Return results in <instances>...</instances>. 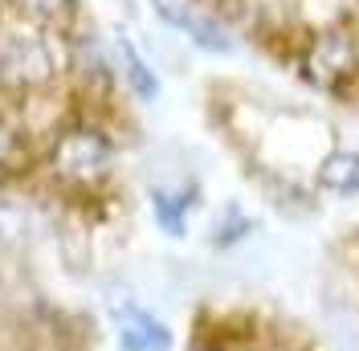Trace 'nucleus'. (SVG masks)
I'll return each mask as SVG.
<instances>
[{"mask_svg": "<svg viewBox=\"0 0 359 351\" xmlns=\"http://www.w3.org/2000/svg\"><path fill=\"white\" fill-rule=\"evenodd\" d=\"M298 74L331 98H359V37L323 29L298 53Z\"/></svg>", "mask_w": 359, "mask_h": 351, "instance_id": "f03ea898", "label": "nucleus"}, {"mask_svg": "<svg viewBox=\"0 0 359 351\" xmlns=\"http://www.w3.org/2000/svg\"><path fill=\"white\" fill-rule=\"evenodd\" d=\"M53 74V58L41 37L0 33V86H37Z\"/></svg>", "mask_w": 359, "mask_h": 351, "instance_id": "7ed1b4c3", "label": "nucleus"}, {"mask_svg": "<svg viewBox=\"0 0 359 351\" xmlns=\"http://www.w3.org/2000/svg\"><path fill=\"white\" fill-rule=\"evenodd\" d=\"M156 8H159V13H163V17H168L172 25H180L184 33H192V41H196V45H204V49H217V53H221L224 45H229V41L221 37V29H217L212 21H204V17H188V13H180V8H172L168 0H156Z\"/></svg>", "mask_w": 359, "mask_h": 351, "instance_id": "423d86ee", "label": "nucleus"}, {"mask_svg": "<svg viewBox=\"0 0 359 351\" xmlns=\"http://www.w3.org/2000/svg\"><path fill=\"white\" fill-rule=\"evenodd\" d=\"M123 53H127V78H131L135 94H139V98H156V94H159V82L151 78V69L143 66V58L135 53L131 45H123Z\"/></svg>", "mask_w": 359, "mask_h": 351, "instance_id": "0eeeda50", "label": "nucleus"}, {"mask_svg": "<svg viewBox=\"0 0 359 351\" xmlns=\"http://www.w3.org/2000/svg\"><path fill=\"white\" fill-rule=\"evenodd\" d=\"M184 351H331L323 335L273 303L224 298L192 310Z\"/></svg>", "mask_w": 359, "mask_h": 351, "instance_id": "f257e3e1", "label": "nucleus"}, {"mask_svg": "<svg viewBox=\"0 0 359 351\" xmlns=\"http://www.w3.org/2000/svg\"><path fill=\"white\" fill-rule=\"evenodd\" d=\"M111 139L98 131H69L62 143H57V168L69 176V180H82V184H94L111 172Z\"/></svg>", "mask_w": 359, "mask_h": 351, "instance_id": "20e7f679", "label": "nucleus"}, {"mask_svg": "<svg viewBox=\"0 0 359 351\" xmlns=\"http://www.w3.org/2000/svg\"><path fill=\"white\" fill-rule=\"evenodd\" d=\"M327 265H331V278L339 286V303L355 314L359 323V229L351 233H343L335 245H331V253H327Z\"/></svg>", "mask_w": 359, "mask_h": 351, "instance_id": "39448f33", "label": "nucleus"}, {"mask_svg": "<svg viewBox=\"0 0 359 351\" xmlns=\"http://www.w3.org/2000/svg\"><path fill=\"white\" fill-rule=\"evenodd\" d=\"M25 13H33L37 21H62L69 8H74V0H17Z\"/></svg>", "mask_w": 359, "mask_h": 351, "instance_id": "6e6552de", "label": "nucleus"}]
</instances>
